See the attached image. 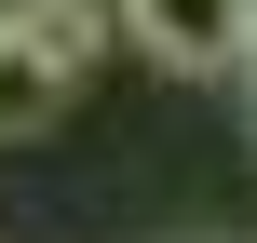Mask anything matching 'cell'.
I'll use <instances>...</instances> for the list:
<instances>
[{"instance_id":"1","label":"cell","mask_w":257,"mask_h":243,"mask_svg":"<svg viewBox=\"0 0 257 243\" xmlns=\"http://www.w3.org/2000/svg\"><path fill=\"white\" fill-rule=\"evenodd\" d=\"M122 27H136L163 68H230V41H244V0H122Z\"/></svg>"},{"instance_id":"2","label":"cell","mask_w":257,"mask_h":243,"mask_svg":"<svg viewBox=\"0 0 257 243\" xmlns=\"http://www.w3.org/2000/svg\"><path fill=\"white\" fill-rule=\"evenodd\" d=\"M54 108H68V68H54V54H41V41L0 14V135H41Z\"/></svg>"},{"instance_id":"3","label":"cell","mask_w":257,"mask_h":243,"mask_svg":"<svg viewBox=\"0 0 257 243\" xmlns=\"http://www.w3.org/2000/svg\"><path fill=\"white\" fill-rule=\"evenodd\" d=\"M0 14H14V27H27V41H41V54H54L68 81H81V68L108 54V0H0Z\"/></svg>"},{"instance_id":"4","label":"cell","mask_w":257,"mask_h":243,"mask_svg":"<svg viewBox=\"0 0 257 243\" xmlns=\"http://www.w3.org/2000/svg\"><path fill=\"white\" fill-rule=\"evenodd\" d=\"M230 81L257 95V0H244V41H230Z\"/></svg>"}]
</instances>
